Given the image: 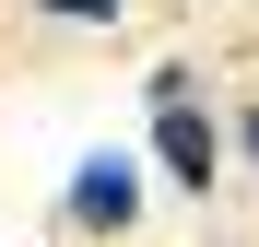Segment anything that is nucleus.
<instances>
[{
  "label": "nucleus",
  "mask_w": 259,
  "mask_h": 247,
  "mask_svg": "<svg viewBox=\"0 0 259 247\" xmlns=\"http://www.w3.org/2000/svg\"><path fill=\"white\" fill-rule=\"evenodd\" d=\"M153 165H165L177 188H212V165H224V130L189 106V82H177V71H153Z\"/></svg>",
  "instance_id": "obj_1"
},
{
  "label": "nucleus",
  "mask_w": 259,
  "mask_h": 247,
  "mask_svg": "<svg viewBox=\"0 0 259 247\" xmlns=\"http://www.w3.org/2000/svg\"><path fill=\"white\" fill-rule=\"evenodd\" d=\"M71 224H95V235L142 224V165H130V153H82L71 165Z\"/></svg>",
  "instance_id": "obj_2"
},
{
  "label": "nucleus",
  "mask_w": 259,
  "mask_h": 247,
  "mask_svg": "<svg viewBox=\"0 0 259 247\" xmlns=\"http://www.w3.org/2000/svg\"><path fill=\"white\" fill-rule=\"evenodd\" d=\"M35 12H48V24H118L130 0H35Z\"/></svg>",
  "instance_id": "obj_3"
},
{
  "label": "nucleus",
  "mask_w": 259,
  "mask_h": 247,
  "mask_svg": "<svg viewBox=\"0 0 259 247\" xmlns=\"http://www.w3.org/2000/svg\"><path fill=\"white\" fill-rule=\"evenodd\" d=\"M236 141H247V165H259V106H247V118H236Z\"/></svg>",
  "instance_id": "obj_4"
}]
</instances>
